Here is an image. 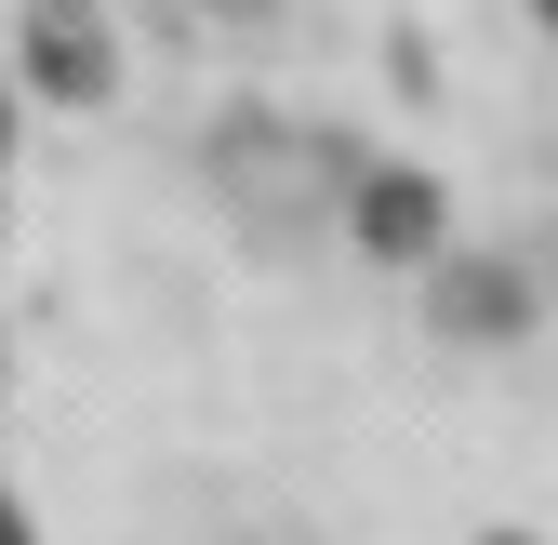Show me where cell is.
Wrapping results in <instances>:
<instances>
[{
    "instance_id": "cell-1",
    "label": "cell",
    "mask_w": 558,
    "mask_h": 545,
    "mask_svg": "<svg viewBox=\"0 0 558 545\" xmlns=\"http://www.w3.org/2000/svg\"><path fill=\"white\" fill-rule=\"evenodd\" d=\"M360 240L373 253H439V186L426 173H373L360 186Z\"/></svg>"
},
{
    "instance_id": "cell-2",
    "label": "cell",
    "mask_w": 558,
    "mask_h": 545,
    "mask_svg": "<svg viewBox=\"0 0 558 545\" xmlns=\"http://www.w3.org/2000/svg\"><path fill=\"white\" fill-rule=\"evenodd\" d=\"M27 81H40V94H107V40L66 27V14H40V27H27Z\"/></svg>"
},
{
    "instance_id": "cell-3",
    "label": "cell",
    "mask_w": 558,
    "mask_h": 545,
    "mask_svg": "<svg viewBox=\"0 0 558 545\" xmlns=\"http://www.w3.org/2000/svg\"><path fill=\"white\" fill-rule=\"evenodd\" d=\"M439 319H452V332H519V319H532V293L506 280V266H452V293H439Z\"/></svg>"
},
{
    "instance_id": "cell-4",
    "label": "cell",
    "mask_w": 558,
    "mask_h": 545,
    "mask_svg": "<svg viewBox=\"0 0 558 545\" xmlns=\"http://www.w3.org/2000/svg\"><path fill=\"white\" fill-rule=\"evenodd\" d=\"M0 545H40V532H27V506H14V493H0Z\"/></svg>"
},
{
    "instance_id": "cell-5",
    "label": "cell",
    "mask_w": 558,
    "mask_h": 545,
    "mask_svg": "<svg viewBox=\"0 0 558 545\" xmlns=\"http://www.w3.org/2000/svg\"><path fill=\"white\" fill-rule=\"evenodd\" d=\"M532 14H545V27H558V0H532Z\"/></svg>"
},
{
    "instance_id": "cell-6",
    "label": "cell",
    "mask_w": 558,
    "mask_h": 545,
    "mask_svg": "<svg viewBox=\"0 0 558 545\" xmlns=\"http://www.w3.org/2000/svg\"><path fill=\"white\" fill-rule=\"evenodd\" d=\"M493 545H532V532H493Z\"/></svg>"
}]
</instances>
